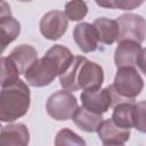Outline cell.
Instances as JSON below:
<instances>
[{
	"label": "cell",
	"instance_id": "obj_1",
	"mask_svg": "<svg viewBox=\"0 0 146 146\" xmlns=\"http://www.w3.org/2000/svg\"><path fill=\"white\" fill-rule=\"evenodd\" d=\"M74 56L71 50L62 44H55L46 55L38 59L25 73L27 83L32 87L49 86L57 75L63 74L72 63Z\"/></svg>",
	"mask_w": 146,
	"mask_h": 146
},
{
	"label": "cell",
	"instance_id": "obj_2",
	"mask_svg": "<svg viewBox=\"0 0 146 146\" xmlns=\"http://www.w3.org/2000/svg\"><path fill=\"white\" fill-rule=\"evenodd\" d=\"M59 82L64 90H98L104 82V71L100 65L89 60L84 56H74L66 71L59 75Z\"/></svg>",
	"mask_w": 146,
	"mask_h": 146
},
{
	"label": "cell",
	"instance_id": "obj_3",
	"mask_svg": "<svg viewBox=\"0 0 146 146\" xmlns=\"http://www.w3.org/2000/svg\"><path fill=\"white\" fill-rule=\"evenodd\" d=\"M30 104V88L23 80L19 79L16 83L1 89L0 120L8 123L16 121L27 113Z\"/></svg>",
	"mask_w": 146,
	"mask_h": 146
},
{
	"label": "cell",
	"instance_id": "obj_4",
	"mask_svg": "<svg viewBox=\"0 0 146 146\" xmlns=\"http://www.w3.org/2000/svg\"><path fill=\"white\" fill-rule=\"evenodd\" d=\"M112 95V106L121 103H133L143 91L144 80L135 67L117 68L113 84L108 86Z\"/></svg>",
	"mask_w": 146,
	"mask_h": 146
},
{
	"label": "cell",
	"instance_id": "obj_5",
	"mask_svg": "<svg viewBox=\"0 0 146 146\" xmlns=\"http://www.w3.org/2000/svg\"><path fill=\"white\" fill-rule=\"evenodd\" d=\"M78 108L79 106L75 96L64 89L50 95L46 103L48 115L57 121H66L73 119Z\"/></svg>",
	"mask_w": 146,
	"mask_h": 146
},
{
	"label": "cell",
	"instance_id": "obj_6",
	"mask_svg": "<svg viewBox=\"0 0 146 146\" xmlns=\"http://www.w3.org/2000/svg\"><path fill=\"white\" fill-rule=\"evenodd\" d=\"M119 25L117 43L124 40H131L141 43L145 40L146 22L143 16L137 14H123L116 18Z\"/></svg>",
	"mask_w": 146,
	"mask_h": 146
},
{
	"label": "cell",
	"instance_id": "obj_7",
	"mask_svg": "<svg viewBox=\"0 0 146 146\" xmlns=\"http://www.w3.org/2000/svg\"><path fill=\"white\" fill-rule=\"evenodd\" d=\"M68 21L64 11L50 10L46 13L40 21V32L48 40H58L66 32Z\"/></svg>",
	"mask_w": 146,
	"mask_h": 146
},
{
	"label": "cell",
	"instance_id": "obj_8",
	"mask_svg": "<svg viewBox=\"0 0 146 146\" xmlns=\"http://www.w3.org/2000/svg\"><path fill=\"white\" fill-rule=\"evenodd\" d=\"M80 99L82 103V107L102 115L106 113L112 106V95L108 87L98 90L82 91Z\"/></svg>",
	"mask_w": 146,
	"mask_h": 146
},
{
	"label": "cell",
	"instance_id": "obj_9",
	"mask_svg": "<svg viewBox=\"0 0 146 146\" xmlns=\"http://www.w3.org/2000/svg\"><path fill=\"white\" fill-rule=\"evenodd\" d=\"M0 30H1V50L13 42L21 32L19 22L11 16L10 7L6 2H1L0 7Z\"/></svg>",
	"mask_w": 146,
	"mask_h": 146
},
{
	"label": "cell",
	"instance_id": "obj_10",
	"mask_svg": "<svg viewBox=\"0 0 146 146\" xmlns=\"http://www.w3.org/2000/svg\"><path fill=\"white\" fill-rule=\"evenodd\" d=\"M143 48L140 43L124 40L117 43V47L114 52V63L117 68L122 67H135L137 65L138 57Z\"/></svg>",
	"mask_w": 146,
	"mask_h": 146
},
{
	"label": "cell",
	"instance_id": "obj_11",
	"mask_svg": "<svg viewBox=\"0 0 146 146\" xmlns=\"http://www.w3.org/2000/svg\"><path fill=\"white\" fill-rule=\"evenodd\" d=\"M30 132L23 123H9L1 128L0 146H29Z\"/></svg>",
	"mask_w": 146,
	"mask_h": 146
},
{
	"label": "cell",
	"instance_id": "obj_12",
	"mask_svg": "<svg viewBox=\"0 0 146 146\" xmlns=\"http://www.w3.org/2000/svg\"><path fill=\"white\" fill-rule=\"evenodd\" d=\"M73 39L79 47L80 50L83 52H91L97 50L98 48V36L97 32L92 24L87 22L79 23L74 26L73 30Z\"/></svg>",
	"mask_w": 146,
	"mask_h": 146
},
{
	"label": "cell",
	"instance_id": "obj_13",
	"mask_svg": "<svg viewBox=\"0 0 146 146\" xmlns=\"http://www.w3.org/2000/svg\"><path fill=\"white\" fill-rule=\"evenodd\" d=\"M97 133L104 145H123L130 138V129L117 127L112 119L103 121Z\"/></svg>",
	"mask_w": 146,
	"mask_h": 146
},
{
	"label": "cell",
	"instance_id": "obj_14",
	"mask_svg": "<svg viewBox=\"0 0 146 146\" xmlns=\"http://www.w3.org/2000/svg\"><path fill=\"white\" fill-rule=\"evenodd\" d=\"M8 57L17 67L19 74H25L29 68L39 59L35 48L30 44H19L15 47Z\"/></svg>",
	"mask_w": 146,
	"mask_h": 146
},
{
	"label": "cell",
	"instance_id": "obj_15",
	"mask_svg": "<svg viewBox=\"0 0 146 146\" xmlns=\"http://www.w3.org/2000/svg\"><path fill=\"white\" fill-rule=\"evenodd\" d=\"M98 41L104 44H112L117 41L119 36V25L116 19H110L106 17H98L92 23Z\"/></svg>",
	"mask_w": 146,
	"mask_h": 146
},
{
	"label": "cell",
	"instance_id": "obj_16",
	"mask_svg": "<svg viewBox=\"0 0 146 146\" xmlns=\"http://www.w3.org/2000/svg\"><path fill=\"white\" fill-rule=\"evenodd\" d=\"M72 120L78 128L86 132H97L98 128L104 121L102 114L90 112L82 106L78 108Z\"/></svg>",
	"mask_w": 146,
	"mask_h": 146
},
{
	"label": "cell",
	"instance_id": "obj_17",
	"mask_svg": "<svg viewBox=\"0 0 146 146\" xmlns=\"http://www.w3.org/2000/svg\"><path fill=\"white\" fill-rule=\"evenodd\" d=\"M111 119L120 128H123V129L133 128L135 104L133 103H121V104H117L113 110Z\"/></svg>",
	"mask_w": 146,
	"mask_h": 146
},
{
	"label": "cell",
	"instance_id": "obj_18",
	"mask_svg": "<svg viewBox=\"0 0 146 146\" xmlns=\"http://www.w3.org/2000/svg\"><path fill=\"white\" fill-rule=\"evenodd\" d=\"M19 72L11 59L7 57H1V88L9 87L19 80Z\"/></svg>",
	"mask_w": 146,
	"mask_h": 146
},
{
	"label": "cell",
	"instance_id": "obj_19",
	"mask_svg": "<svg viewBox=\"0 0 146 146\" xmlns=\"http://www.w3.org/2000/svg\"><path fill=\"white\" fill-rule=\"evenodd\" d=\"M55 146H87L86 141L71 129L59 130L55 137Z\"/></svg>",
	"mask_w": 146,
	"mask_h": 146
},
{
	"label": "cell",
	"instance_id": "obj_20",
	"mask_svg": "<svg viewBox=\"0 0 146 146\" xmlns=\"http://www.w3.org/2000/svg\"><path fill=\"white\" fill-rule=\"evenodd\" d=\"M65 15L67 17V19L76 22V21H81L82 18L86 17L87 13H88V7L87 3L84 1H68L65 3Z\"/></svg>",
	"mask_w": 146,
	"mask_h": 146
},
{
	"label": "cell",
	"instance_id": "obj_21",
	"mask_svg": "<svg viewBox=\"0 0 146 146\" xmlns=\"http://www.w3.org/2000/svg\"><path fill=\"white\" fill-rule=\"evenodd\" d=\"M133 128L143 133H146V100L135 104Z\"/></svg>",
	"mask_w": 146,
	"mask_h": 146
},
{
	"label": "cell",
	"instance_id": "obj_22",
	"mask_svg": "<svg viewBox=\"0 0 146 146\" xmlns=\"http://www.w3.org/2000/svg\"><path fill=\"white\" fill-rule=\"evenodd\" d=\"M96 3L100 7L105 8H114L122 10H132L133 8L140 6L143 1H133V0H110V1H96Z\"/></svg>",
	"mask_w": 146,
	"mask_h": 146
},
{
	"label": "cell",
	"instance_id": "obj_23",
	"mask_svg": "<svg viewBox=\"0 0 146 146\" xmlns=\"http://www.w3.org/2000/svg\"><path fill=\"white\" fill-rule=\"evenodd\" d=\"M137 66L139 67L141 73H144L146 75V48L141 50V52L138 57V60H137Z\"/></svg>",
	"mask_w": 146,
	"mask_h": 146
},
{
	"label": "cell",
	"instance_id": "obj_24",
	"mask_svg": "<svg viewBox=\"0 0 146 146\" xmlns=\"http://www.w3.org/2000/svg\"><path fill=\"white\" fill-rule=\"evenodd\" d=\"M104 146H124V145H104Z\"/></svg>",
	"mask_w": 146,
	"mask_h": 146
}]
</instances>
